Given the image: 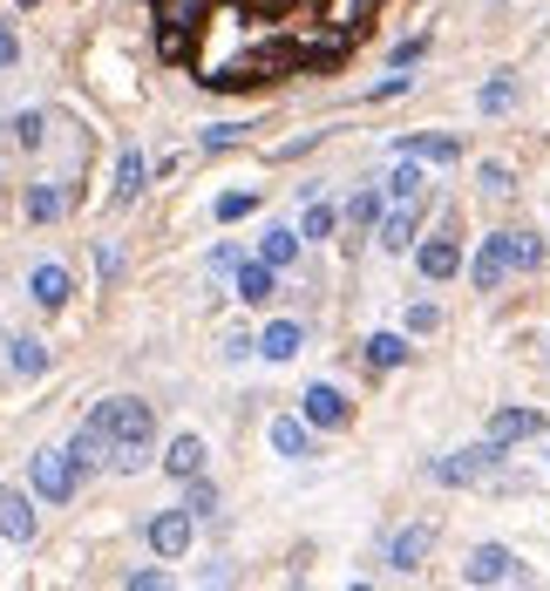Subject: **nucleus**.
<instances>
[{
    "instance_id": "1",
    "label": "nucleus",
    "mask_w": 550,
    "mask_h": 591,
    "mask_svg": "<svg viewBox=\"0 0 550 591\" xmlns=\"http://www.w3.org/2000/svg\"><path fill=\"white\" fill-rule=\"evenodd\" d=\"M387 0H150L164 62L211 96L340 68Z\"/></svg>"
},
{
    "instance_id": "2",
    "label": "nucleus",
    "mask_w": 550,
    "mask_h": 591,
    "mask_svg": "<svg viewBox=\"0 0 550 591\" xmlns=\"http://www.w3.org/2000/svg\"><path fill=\"white\" fill-rule=\"evenodd\" d=\"M109 415V469H136L156 442V415L150 402H136V394H109V402H96Z\"/></svg>"
},
{
    "instance_id": "3",
    "label": "nucleus",
    "mask_w": 550,
    "mask_h": 591,
    "mask_svg": "<svg viewBox=\"0 0 550 591\" xmlns=\"http://www.w3.org/2000/svg\"><path fill=\"white\" fill-rule=\"evenodd\" d=\"M75 477H82V462H75L68 449H34V462H28V483H34V496H42V503H68L75 496Z\"/></svg>"
},
{
    "instance_id": "4",
    "label": "nucleus",
    "mask_w": 550,
    "mask_h": 591,
    "mask_svg": "<svg viewBox=\"0 0 550 591\" xmlns=\"http://www.w3.org/2000/svg\"><path fill=\"white\" fill-rule=\"evenodd\" d=\"M509 272H517V231H490L483 252H476V265H469V286H476V293H496Z\"/></svg>"
},
{
    "instance_id": "5",
    "label": "nucleus",
    "mask_w": 550,
    "mask_h": 591,
    "mask_svg": "<svg viewBox=\"0 0 550 591\" xmlns=\"http://www.w3.org/2000/svg\"><path fill=\"white\" fill-rule=\"evenodd\" d=\"M190 530H198V510H190V503L156 510V517H150V550H156V558H184V550H190Z\"/></svg>"
},
{
    "instance_id": "6",
    "label": "nucleus",
    "mask_w": 550,
    "mask_h": 591,
    "mask_svg": "<svg viewBox=\"0 0 550 591\" xmlns=\"http://www.w3.org/2000/svg\"><path fill=\"white\" fill-rule=\"evenodd\" d=\"M462 578H469V584H524L530 571L517 565V550H503V544H483V550H469Z\"/></svg>"
},
{
    "instance_id": "7",
    "label": "nucleus",
    "mask_w": 550,
    "mask_h": 591,
    "mask_svg": "<svg viewBox=\"0 0 550 591\" xmlns=\"http://www.w3.org/2000/svg\"><path fill=\"white\" fill-rule=\"evenodd\" d=\"M299 415H306L312 428H346V422H353V402H346L333 381H312V387L299 394Z\"/></svg>"
},
{
    "instance_id": "8",
    "label": "nucleus",
    "mask_w": 550,
    "mask_h": 591,
    "mask_svg": "<svg viewBox=\"0 0 550 591\" xmlns=\"http://www.w3.org/2000/svg\"><path fill=\"white\" fill-rule=\"evenodd\" d=\"M68 456L82 462V477L96 462H109V415L102 408H89V422H75V436H68Z\"/></svg>"
},
{
    "instance_id": "9",
    "label": "nucleus",
    "mask_w": 550,
    "mask_h": 591,
    "mask_svg": "<svg viewBox=\"0 0 550 591\" xmlns=\"http://www.w3.org/2000/svg\"><path fill=\"white\" fill-rule=\"evenodd\" d=\"M0 537H8V544H34V537H42V517H34L28 490H0Z\"/></svg>"
},
{
    "instance_id": "10",
    "label": "nucleus",
    "mask_w": 550,
    "mask_h": 591,
    "mask_svg": "<svg viewBox=\"0 0 550 591\" xmlns=\"http://www.w3.org/2000/svg\"><path fill=\"white\" fill-rule=\"evenodd\" d=\"M496 456H503L496 442L462 449V456H442V462H436V483H449V490H455V483H476V477H490V469H496Z\"/></svg>"
},
{
    "instance_id": "11",
    "label": "nucleus",
    "mask_w": 550,
    "mask_h": 591,
    "mask_svg": "<svg viewBox=\"0 0 550 591\" xmlns=\"http://www.w3.org/2000/svg\"><path fill=\"white\" fill-rule=\"evenodd\" d=\"M21 218H28V225H55V218H68V184H62V177H48V184H28V197H21Z\"/></svg>"
},
{
    "instance_id": "12",
    "label": "nucleus",
    "mask_w": 550,
    "mask_h": 591,
    "mask_svg": "<svg viewBox=\"0 0 550 591\" xmlns=\"http://www.w3.org/2000/svg\"><path fill=\"white\" fill-rule=\"evenodd\" d=\"M428 550H436V524H408V530L387 537V565H395V571H415Z\"/></svg>"
},
{
    "instance_id": "13",
    "label": "nucleus",
    "mask_w": 550,
    "mask_h": 591,
    "mask_svg": "<svg viewBox=\"0 0 550 591\" xmlns=\"http://www.w3.org/2000/svg\"><path fill=\"white\" fill-rule=\"evenodd\" d=\"M530 436H543V415H537V408H496V415H490V442H496V449L530 442Z\"/></svg>"
},
{
    "instance_id": "14",
    "label": "nucleus",
    "mask_w": 550,
    "mask_h": 591,
    "mask_svg": "<svg viewBox=\"0 0 550 591\" xmlns=\"http://www.w3.org/2000/svg\"><path fill=\"white\" fill-rule=\"evenodd\" d=\"M28 293H34V306H42V313H62L68 293H75V280H68L62 265H34V272H28Z\"/></svg>"
},
{
    "instance_id": "15",
    "label": "nucleus",
    "mask_w": 550,
    "mask_h": 591,
    "mask_svg": "<svg viewBox=\"0 0 550 591\" xmlns=\"http://www.w3.org/2000/svg\"><path fill=\"white\" fill-rule=\"evenodd\" d=\"M272 293H279V265H265V259H239V299H245V306H265Z\"/></svg>"
},
{
    "instance_id": "16",
    "label": "nucleus",
    "mask_w": 550,
    "mask_h": 591,
    "mask_svg": "<svg viewBox=\"0 0 550 591\" xmlns=\"http://www.w3.org/2000/svg\"><path fill=\"white\" fill-rule=\"evenodd\" d=\"M415 265H421V280H455V272H462V245L455 239H428L415 252Z\"/></svg>"
},
{
    "instance_id": "17",
    "label": "nucleus",
    "mask_w": 550,
    "mask_h": 591,
    "mask_svg": "<svg viewBox=\"0 0 550 591\" xmlns=\"http://www.w3.org/2000/svg\"><path fill=\"white\" fill-rule=\"evenodd\" d=\"M299 347H306V327H299V320H272V327L258 333V353H265V361H299Z\"/></svg>"
},
{
    "instance_id": "18",
    "label": "nucleus",
    "mask_w": 550,
    "mask_h": 591,
    "mask_svg": "<svg viewBox=\"0 0 550 591\" xmlns=\"http://www.w3.org/2000/svg\"><path fill=\"white\" fill-rule=\"evenodd\" d=\"M272 449H279L286 462L312 456V422H306V415H279V422H272Z\"/></svg>"
},
{
    "instance_id": "19",
    "label": "nucleus",
    "mask_w": 550,
    "mask_h": 591,
    "mask_svg": "<svg viewBox=\"0 0 550 591\" xmlns=\"http://www.w3.org/2000/svg\"><path fill=\"white\" fill-rule=\"evenodd\" d=\"M164 469H170L177 483H190V477H205V442H198V436H177V442L164 449Z\"/></svg>"
},
{
    "instance_id": "20",
    "label": "nucleus",
    "mask_w": 550,
    "mask_h": 591,
    "mask_svg": "<svg viewBox=\"0 0 550 591\" xmlns=\"http://www.w3.org/2000/svg\"><path fill=\"white\" fill-rule=\"evenodd\" d=\"M395 156H421V164H455L462 143H455V136H402Z\"/></svg>"
},
{
    "instance_id": "21",
    "label": "nucleus",
    "mask_w": 550,
    "mask_h": 591,
    "mask_svg": "<svg viewBox=\"0 0 550 591\" xmlns=\"http://www.w3.org/2000/svg\"><path fill=\"white\" fill-rule=\"evenodd\" d=\"M299 245H306V239H299V231H293V225H272V231H265V239H258V259L286 272V265L299 259Z\"/></svg>"
},
{
    "instance_id": "22",
    "label": "nucleus",
    "mask_w": 550,
    "mask_h": 591,
    "mask_svg": "<svg viewBox=\"0 0 550 591\" xmlns=\"http://www.w3.org/2000/svg\"><path fill=\"white\" fill-rule=\"evenodd\" d=\"M150 184V164H143V150H123L116 156V205H130V197Z\"/></svg>"
},
{
    "instance_id": "23",
    "label": "nucleus",
    "mask_w": 550,
    "mask_h": 591,
    "mask_svg": "<svg viewBox=\"0 0 550 591\" xmlns=\"http://www.w3.org/2000/svg\"><path fill=\"white\" fill-rule=\"evenodd\" d=\"M402 361H408V333H367V368L395 374Z\"/></svg>"
},
{
    "instance_id": "24",
    "label": "nucleus",
    "mask_w": 550,
    "mask_h": 591,
    "mask_svg": "<svg viewBox=\"0 0 550 591\" xmlns=\"http://www.w3.org/2000/svg\"><path fill=\"white\" fill-rule=\"evenodd\" d=\"M8 136H14L21 150H42V143H48V116H42V109H14V116H8Z\"/></svg>"
},
{
    "instance_id": "25",
    "label": "nucleus",
    "mask_w": 550,
    "mask_h": 591,
    "mask_svg": "<svg viewBox=\"0 0 550 591\" xmlns=\"http://www.w3.org/2000/svg\"><path fill=\"white\" fill-rule=\"evenodd\" d=\"M387 197H395V205H415L421 197V156H402V164L387 171Z\"/></svg>"
},
{
    "instance_id": "26",
    "label": "nucleus",
    "mask_w": 550,
    "mask_h": 591,
    "mask_svg": "<svg viewBox=\"0 0 550 591\" xmlns=\"http://www.w3.org/2000/svg\"><path fill=\"white\" fill-rule=\"evenodd\" d=\"M408 239H415V205H395L381 218V245L387 252H408Z\"/></svg>"
},
{
    "instance_id": "27",
    "label": "nucleus",
    "mask_w": 550,
    "mask_h": 591,
    "mask_svg": "<svg viewBox=\"0 0 550 591\" xmlns=\"http://www.w3.org/2000/svg\"><path fill=\"white\" fill-rule=\"evenodd\" d=\"M8 368H14V374H48V347H42V340H28V333L8 340Z\"/></svg>"
},
{
    "instance_id": "28",
    "label": "nucleus",
    "mask_w": 550,
    "mask_h": 591,
    "mask_svg": "<svg viewBox=\"0 0 550 591\" xmlns=\"http://www.w3.org/2000/svg\"><path fill=\"white\" fill-rule=\"evenodd\" d=\"M476 109H483V116L517 109V75H490V83H483V96H476Z\"/></svg>"
},
{
    "instance_id": "29",
    "label": "nucleus",
    "mask_w": 550,
    "mask_h": 591,
    "mask_svg": "<svg viewBox=\"0 0 550 591\" xmlns=\"http://www.w3.org/2000/svg\"><path fill=\"white\" fill-rule=\"evenodd\" d=\"M252 211H258V190H252V184H245V190H224L218 205H211L218 225H239V218H252Z\"/></svg>"
},
{
    "instance_id": "30",
    "label": "nucleus",
    "mask_w": 550,
    "mask_h": 591,
    "mask_svg": "<svg viewBox=\"0 0 550 591\" xmlns=\"http://www.w3.org/2000/svg\"><path fill=\"white\" fill-rule=\"evenodd\" d=\"M346 211H333V205H320V197H312L306 205V218H299V239H333V225H340Z\"/></svg>"
},
{
    "instance_id": "31",
    "label": "nucleus",
    "mask_w": 550,
    "mask_h": 591,
    "mask_svg": "<svg viewBox=\"0 0 550 591\" xmlns=\"http://www.w3.org/2000/svg\"><path fill=\"white\" fill-rule=\"evenodd\" d=\"M381 218H387V211H381V197H374V190H353V197H346V225L381 231Z\"/></svg>"
},
{
    "instance_id": "32",
    "label": "nucleus",
    "mask_w": 550,
    "mask_h": 591,
    "mask_svg": "<svg viewBox=\"0 0 550 591\" xmlns=\"http://www.w3.org/2000/svg\"><path fill=\"white\" fill-rule=\"evenodd\" d=\"M543 265V239L537 231H517V272H537Z\"/></svg>"
},
{
    "instance_id": "33",
    "label": "nucleus",
    "mask_w": 550,
    "mask_h": 591,
    "mask_svg": "<svg viewBox=\"0 0 550 591\" xmlns=\"http://www.w3.org/2000/svg\"><path fill=\"white\" fill-rule=\"evenodd\" d=\"M190 510H198V517H211V510H218V490L205 483V477H190V496H184Z\"/></svg>"
},
{
    "instance_id": "34",
    "label": "nucleus",
    "mask_w": 550,
    "mask_h": 591,
    "mask_svg": "<svg viewBox=\"0 0 550 591\" xmlns=\"http://www.w3.org/2000/svg\"><path fill=\"white\" fill-rule=\"evenodd\" d=\"M436 327H442L436 306H408V333H436Z\"/></svg>"
},
{
    "instance_id": "35",
    "label": "nucleus",
    "mask_w": 550,
    "mask_h": 591,
    "mask_svg": "<svg viewBox=\"0 0 550 591\" xmlns=\"http://www.w3.org/2000/svg\"><path fill=\"white\" fill-rule=\"evenodd\" d=\"M14 62H21V34L0 21V68H14Z\"/></svg>"
},
{
    "instance_id": "36",
    "label": "nucleus",
    "mask_w": 550,
    "mask_h": 591,
    "mask_svg": "<svg viewBox=\"0 0 550 591\" xmlns=\"http://www.w3.org/2000/svg\"><path fill=\"white\" fill-rule=\"evenodd\" d=\"M245 130L239 123H218V130H205V150H231V143H239Z\"/></svg>"
},
{
    "instance_id": "37",
    "label": "nucleus",
    "mask_w": 550,
    "mask_h": 591,
    "mask_svg": "<svg viewBox=\"0 0 550 591\" xmlns=\"http://www.w3.org/2000/svg\"><path fill=\"white\" fill-rule=\"evenodd\" d=\"M402 89H408V75H387V83H374V89H367V102H395Z\"/></svg>"
},
{
    "instance_id": "38",
    "label": "nucleus",
    "mask_w": 550,
    "mask_h": 591,
    "mask_svg": "<svg viewBox=\"0 0 550 591\" xmlns=\"http://www.w3.org/2000/svg\"><path fill=\"white\" fill-rule=\"evenodd\" d=\"M123 584H130V591H164V584H170V578H164V571H130V578H123Z\"/></svg>"
},
{
    "instance_id": "39",
    "label": "nucleus",
    "mask_w": 550,
    "mask_h": 591,
    "mask_svg": "<svg viewBox=\"0 0 550 591\" xmlns=\"http://www.w3.org/2000/svg\"><path fill=\"white\" fill-rule=\"evenodd\" d=\"M421 55H428V42H402V48H395V68H415Z\"/></svg>"
},
{
    "instance_id": "40",
    "label": "nucleus",
    "mask_w": 550,
    "mask_h": 591,
    "mask_svg": "<svg viewBox=\"0 0 550 591\" xmlns=\"http://www.w3.org/2000/svg\"><path fill=\"white\" fill-rule=\"evenodd\" d=\"M483 190H496V197H503V190H509V171H503V164H483Z\"/></svg>"
}]
</instances>
